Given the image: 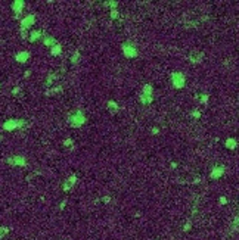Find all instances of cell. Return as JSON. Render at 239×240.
I'll list each match as a JSON object with an SVG mask.
<instances>
[{"label": "cell", "instance_id": "1", "mask_svg": "<svg viewBox=\"0 0 239 240\" xmlns=\"http://www.w3.org/2000/svg\"><path fill=\"white\" fill-rule=\"evenodd\" d=\"M86 121H87L86 115H84L83 111H80V109L73 111V112L69 113V116H68V124H69V127H71V128L83 127V125L86 124Z\"/></svg>", "mask_w": 239, "mask_h": 240}, {"label": "cell", "instance_id": "2", "mask_svg": "<svg viewBox=\"0 0 239 240\" xmlns=\"http://www.w3.org/2000/svg\"><path fill=\"white\" fill-rule=\"evenodd\" d=\"M28 127V122L25 120H16V118H12V120H7L2 124V128L5 131H15V130H21V128Z\"/></svg>", "mask_w": 239, "mask_h": 240}, {"label": "cell", "instance_id": "3", "mask_svg": "<svg viewBox=\"0 0 239 240\" xmlns=\"http://www.w3.org/2000/svg\"><path fill=\"white\" fill-rule=\"evenodd\" d=\"M121 50H123V55L126 56L127 59L137 58V55H139V50H137V47L134 46V43H133V41H126V43H123Z\"/></svg>", "mask_w": 239, "mask_h": 240}, {"label": "cell", "instance_id": "4", "mask_svg": "<svg viewBox=\"0 0 239 240\" xmlns=\"http://www.w3.org/2000/svg\"><path fill=\"white\" fill-rule=\"evenodd\" d=\"M170 81H171V84L174 88H183L186 86V75L183 72H179V71H176V72H171L170 75Z\"/></svg>", "mask_w": 239, "mask_h": 240}, {"label": "cell", "instance_id": "5", "mask_svg": "<svg viewBox=\"0 0 239 240\" xmlns=\"http://www.w3.org/2000/svg\"><path fill=\"white\" fill-rule=\"evenodd\" d=\"M6 162L12 167H27V158L22 155H15V156H9L6 158Z\"/></svg>", "mask_w": 239, "mask_h": 240}, {"label": "cell", "instance_id": "6", "mask_svg": "<svg viewBox=\"0 0 239 240\" xmlns=\"http://www.w3.org/2000/svg\"><path fill=\"white\" fill-rule=\"evenodd\" d=\"M34 24H36V15H33V14H30V15H27V16H24V18H21V22H19L21 30H25V31H28Z\"/></svg>", "mask_w": 239, "mask_h": 240}, {"label": "cell", "instance_id": "7", "mask_svg": "<svg viewBox=\"0 0 239 240\" xmlns=\"http://www.w3.org/2000/svg\"><path fill=\"white\" fill-rule=\"evenodd\" d=\"M10 7H12V12L15 15V18L18 19L21 16V14H22V10H24V7H25V2L24 0H15V2H12Z\"/></svg>", "mask_w": 239, "mask_h": 240}, {"label": "cell", "instance_id": "8", "mask_svg": "<svg viewBox=\"0 0 239 240\" xmlns=\"http://www.w3.org/2000/svg\"><path fill=\"white\" fill-rule=\"evenodd\" d=\"M226 173V167L224 165H216V167H212L211 173H210V178L211 180H219L220 177H223Z\"/></svg>", "mask_w": 239, "mask_h": 240}, {"label": "cell", "instance_id": "9", "mask_svg": "<svg viewBox=\"0 0 239 240\" xmlns=\"http://www.w3.org/2000/svg\"><path fill=\"white\" fill-rule=\"evenodd\" d=\"M77 181H78V178H77V175H75V174L69 175V177H68V178L64 181L62 190H64V192H69V190H71V189L75 186V183H77Z\"/></svg>", "mask_w": 239, "mask_h": 240}, {"label": "cell", "instance_id": "10", "mask_svg": "<svg viewBox=\"0 0 239 240\" xmlns=\"http://www.w3.org/2000/svg\"><path fill=\"white\" fill-rule=\"evenodd\" d=\"M30 52H27V50H22V52H18V53L15 55V60L16 62H19V63H25V62H28V59H30Z\"/></svg>", "mask_w": 239, "mask_h": 240}, {"label": "cell", "instance_id": "11", "mask_svg": "<svg viewBox=\"0 0 239 240\" xmlns=\"http://www.w3.org/2000/svg\"><path fill=\"white\" fill-rule=\"evenodd\" d=\"M202 58H204V53H201V52H192V53L189 55V60H191L192 65H198V63H201Z\"/></svg>", "mask_w": 239, "mask_h": 240}, {"label": "cell", "instance_id": "12", "mask_svg": "<svg viewBox=\"0 0 239 240\" xmlns=\"http://www.w3.org/2000/svg\"><path fill=\"white\" fill-rule=\"evenodd\" d=\"M40 39H43V31L41 30H33L31 33L28 34V40L31 41V43H36Z\"/></svg>", "mask_w": 239, "mask_h": 240}, {"label": "cell", "instance_id": "13", "mask_svg": "<svg viewBox=\"0 0 239 240\" xmlns=\"http://www.w3.org/2000/svg\"><path fill=\"white\" fill-rule=\"evenodd\" d=\"M59 78V74L58 72H50L49 75H47V78H46V83H44V86L49 88V87H52V86H55V81Z\"/></svg>", "mask_w": 239, "mask_h": 240}, {"label": "cell", "instance_id": "14", "mask_svg": "<svg viewBox=\"0 0 239 240\" xmlns=\"http://www.w3.org/2000/svg\"><path fill=\"white\" fill-rule=\"evenodd\" d=\"M106 109H108V112L109 113H117L120 111V106H118V103L115 102V100H108L106 102Z\"/></svg>", "mask_w": 239, "mask_h": 240}, {"label": "cell", "instance_id": "15", "mask_svg": "<svg viewBox=\"0 0 239 240\" xmlns=\"http://www.w3.org/2000/svg\"><path fill=\"white\" fill-rule=\"evenodd\" d=\"M224 146L229 149V150H235L236 147H238V140L235 139V137H227L224 141Z\"/></svg>", "mask_w": 239, "mask_h": 240}, {"label": "cell", "instance_id": "16", "mask_svg": "<svg viewBox=\"0 0 239 240\" xmlns=\"http://www.w3.org/2000/svg\"><path fill=\"white\" fill-rule=\"evenodd\" d=\"M62 90H64V88H62V86H52V87H49V88H46L44 94H46V96H53V94L61 93Z\"/></svg>", "mask_w": 239, "mask_h": 240}, {"label": "cell", "instance_id": "17", "mask_svg": "<svg viewBox=\"0 0 239 240\" xmlns=\"http://www.w3.org/2000/svg\"><path fill=\"white\" fill-rule=\"evenodd\" d=\"M43 44L44 46H47V47H52V46H55L58 41H56V39L55 37H52V35H43Z\"/></svg>", "mask_w": 239, "mask_h": 240}, {"label": "cell", "instance_id": "18", "mask_svg": "<svg viewBox=\"0 0 239 240\" xmlns=\"http://www.w3.org/2000/svg\"><path fill=\"white\" fill-rule=\"evenodd\" d=\"M139 100H140V103H142V105L148 106V105H151V103L153 102V97H152V96H148V94H140Z\"/></svg>", "mask_w": 239, "mask_h": 240}, {"label": "cell", "instance_id": "19", "mask_svg": "<svg viewBox=\"0 0 239 240\" xmlns=\"http://www.w3.org/2000/svg\"><path fill=\"white\" fill-rule=\"evenodd\" d=\"M61 53H62V46H61L59 43H56L55 46L50 47V55L52 56H59Z\"/></svg>", "mask_w": 239, "mask_h": 240}, {"label": "cell", "instance_id": "20", "mask_svg": "<svg viewBox=\"0 0 239 240\" xmlns=\"http://www.w3.org/2000/svg\"><path fill=\"white\" fill-rule=\"evenodd\" d=\"M80 60H81V55H80L78 50H75L73 53V56H71V63H73V65H78Z\"/></svg>", "mask_w": 239, "mask_h": 240}, {"label": "cell", "instance_id": "21", "mask_svg": "<svg viewBox=\"0 0 239 240\" xmlns=\"http://www.w3.org/2000/svg\"><path fill=\"white\" fill-rule=\"evenodd\" d=\"M153 93V87L151 84H145L143 86V90H142V94H148V96H152Z\"/></svg>", "mask_w": 239, "mask_h": 240}, {"label": "cell", "instance_id": "22", "mask_svg": "<svg viewBox=\"0 0 239 240\" xmlns=\"http://www.w3.org/2000/svg\"><path fill=\"white\" fill-rule=\"evenodd\" d=\"M109 16H111V19H118V16H120V14H118V10L117 9H111V14H109Z\"/></svg>", "mask_w": 239, "mask_h": 240}, {"label": "cell", "instance_id": "23", "mask_svg": "<svg viewBox=\"0 0 239 240\" xmlns=\"http://www.w3.org/2000/svg\"><path fill=\"white\" fill-rule=\"evenodd\" d=\"M7 233H9V228L7 227H0V239H3Z\"/></svg>", "mask_w": 239, "mask_h": 240}, {"label": "cell", "instance_id": "24", "mask_svg": "<svg viewBox=\"0 0 239 240\" xmlns=\"http://www.w3.org/2000/svg\"><path fill=\"white\" fill-rule=\"evenodd\" d=\"M103 5H106V6H109L111 9H117V6H118V2H105Z\"/></svg>", "mask_w": 239, "mask_h": 240}, {"label": "cell", "instance_id": "25", "mask_svg": "<svg viewBox=\"0 0 239 240\" xmlns=\"http://www.w3.org/2000/svg\"><path fill=\"white\" fill-rule=\"evenodd\" d=\"M208 100H210V97H208V94H201V102H202V105H208Z\"/></svg>", "mask_w": 239, "mask_h": 240}, {"label": "cell", "instance_id": "26", "mask_svg": "<svg viewBox=\"0 0 239 240\" xmlns=\"http://www.w3.org/2000/svg\"><path fill=\"white\" fill-rule=\"evenodd\" d=\"M191 227H192V222H191V220H189L185 224V227H183V231H189V230H191Z\"/></svg>", "mask_w": 239, "mask_h": 240}, {"label": "cell", "instance_id": "27", "mask_svg": "<svg viewBox=\"0 0 239 240\" xmlns=\"http://www.w3.org/2000/svg\"><path fill=\"white\" fill-rule=\"evenodd\" d=\"M62 144L64 146H73V140L71 139H65V140L62 141Z\"/></svg>", "mask_w": 239, "mask_h": 240}, {"label": "cell", "instance_id": "28", "mask_svg": "<svg viewBox=\"0 0 239 240\" xmlns=\"http://www.w3.org/2000/svg\"><path fill=\"white\" fill-rule=\"evenodd\" d=\"M191 115H192L193 118H199V116H201V112H199V111H192Z\"/></svg>", "mask_w": 239, "mask_h": 240}, {"label": "cell", "instance_id": "29", "mask_svg": "<svg viewBox=\"0 0 239 240\" xmlns=\"http://www.w3.org/2000/svg\"><path fill=\"white\" fill-rule=\"evenodd\" d=\"M21 31V37L22 39H28V31H25V30H19Z\"/></svg>", "mask_w": 239, "mask_h": 240}, {"label": "cell", "instance_id": "30", "mask_svg": "<svg viewBox=\"0 0 239 240\" xmlns=\"http://www.w3.org/2000/svg\"><path fill=\"white\" fill-rule=\"evenodd\" d=\"M219 202L221 203V205H226V203H227V197H226V196H221Z\"/></svg>", "mask_w": 239, "mask_h": 240}, {"label": "cell", "instance_id": "31", "mask_svg": "<svg viewBox=\"0 0 239 240\" xmlns=\"http://www.w3.org/2000/svg\"><path fill=\"white\" fill-rule=\"evenodd\" d=\"M21 92V87H13V90H12V94L15 96V94H18Z\"/></svg>", "mask_w": 239, "mask_h": 240}, {"label": "cell", "instance_id": "32", "mask_svg": "<svg viewBox=\"0 0 239 240\" xmlns=\"http://www.w3.org/2000/svg\"><path fill=\"white\" fill-rule=\"evenodd\" d=\"M151 133H152V134H153V136H157V134H158V133H159V128H157V127H153V128H152V130H151Z\"/></svg>", "mask_w": 239, "mask_h": 240}, {"label": "cell", "instance_id": "33", "mask_svg": "<svg viewBox=\"0 0 239 240\" xmlns=\"http://www.w3.org/2000/svg\"><path fill=\"white\" fill-rule=\"evenodd\" d=\"M30 75H31V71H30V69H27L25 72H24V78H28Z\"/></svg>", "mask_w": 239, "mask_h": 240}, {"label": "cell", "instance_id": "34", "mask_svg": "<svg viewBox=\"0 0 239 240\" xmlns=\"http://www.w3.org/2000/svg\"><path fill=\"white\" fill-rule=\"evenodd\" d=\"M102 200H103L105 203H108V202H111V197H109V196H103V197H102Z\"/></svg>", "mask_w": 239, "mask_h": 240}, {"label": "cell", "instance_id": "35", "mask_svg": "<svg viewBox=\"0 0 239 240\" xmlns=\"http://www.w3.org/2000/svg\"><path fill=\"white\" fill-rule=\"evenodd\" d=\"M65 205H66V200H62V202H61V205H59V208H61V209H64Z\"/></svg>", "mask_w": 239, "mask_h": 240}]
</instances>
